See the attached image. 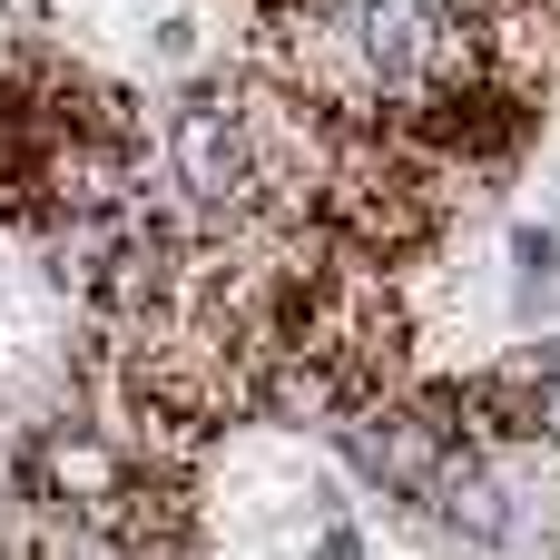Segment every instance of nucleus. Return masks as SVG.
I'll list each match as a JSON object with an SVG mask.
<instances>
[{
  "instance_id": "obj_1",
  "label": "nucleus",
  "mask_w": 560,
  "mask_h": 560,
  "mask_svg": "<svg viewBox=\"0 0 560 560\" xmlns=\"http://www.w3.org/2000/svg\"><path fill=\"white\" fill-rule=\"evenodd\" d=\"M10 482H20L30 502H59V512L108 522V512H118V492L138 482V453H128L108 423H39Z\"/></svg>"
},
{
  "instance_id": "obj_2",
  "label": "nucleus",
  "mask_w": 560,
  "mask_h": 560,
  "mask_svg": "<svg viewBox=\"0 0 560 560\" xmlns=\"http://www.w3.org/2000/svg\"><path fill=\"white\" fill-rule=\"evenodd\" d=\"M532 443L560 453V364H541V354H532Z\"/></svg>"
},
{
  "instance_id": "obj_3",
  "label": "nucleus",
  "mask_w": 560,
  "mask_h": 560,
  "mask_svg": "<svg viewBox=\"0 0 560 560\" xmlns=\"http://www.w3.org/2000/svg\"><path fill=\"white\" fill-rule=\"evenodd\" d=\"M512 266L522 276H560V226H512Z\"/></svg>"
},
{
  "instance_id": "obj_4",
  "label": "nucleus",
  "mask_w": 560,
  "mask_h": 560,
  "mask_svg": "<svg viewBox=\"0 0 560 560\" xmlns=\"http://www.w3.org/2000/svg\"><path fill=\"white\" fill-rule=\"evenodd\" d=\"M305 560H364V532H354V522H325V532L305 541Z\"/></svg>"
}]
</instances>
